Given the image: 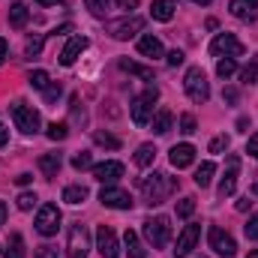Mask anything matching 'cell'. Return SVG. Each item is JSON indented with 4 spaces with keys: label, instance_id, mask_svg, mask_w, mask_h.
<instances>
[{
    "label": "cell",
    "instance_id": "cell-1",
    "mask_svg": "<svg viewBox=\"0 0 258 258\" xmlns=\"http://www.w3.org/2000/svg\"><path fill=\"white\" fill-rule=\"evenodd\" d=\"M138 189L144 195V201L153 207V204H162L168 195L177 189V180L168 177V174H162V171H153V174H147V177L138 180Z\"/></svg>",
    "mask_w": 258,
    "mask_h": 258
},
{
    "label": "cell",
    "instance_id": "cell-2",
    "mask_svg": "<svg viewBox=\"0 0 258 258\" xmlns=\"http://www.w3.org/2000/svg\"><path fill=\"white\" fill-rule=\"evenodd\" d=\"M9 111H12L15 129H21L24 135H36V132H39V126H42V117H39V111H36L33 105H27L24 99H15V102L9 105Z\"/></svg>",
    "mask_w": 258,
    "mask_h": 258
},
{
    "label": "cell",
    "instance_id": "cell-3",
    "mask_svg": "<svg viewBox=\"0 0 258 258\" xmlns=\"http://www.w3.org/2000/svg\"><path fill=\"white\" fill-rule=\"evenodd\" d=\"M156 99H159V90H156V87H147L141 96L132 99L129 114H132V123H135V126H147V123L153 120V102H156Z\"/></svg>",
    "mask_w": 258,
    "mask_h": 258
},
{
    "label": "cell",
    "instance_id": "cell-4",
    "mask_svg": "<svg viewBox=\"0 0 258 258\" xmlns=\"http://www.w3.org/2000/svg\"><path fill=\"white\" fill-rule=\"evenodd\" d=\"M144 237L153 249H165L171 240V219L168 216H153L144 222Z\"/></svg>",
    "mask_w": 258,
    "mask_h": 258
},
{
    "label": "cell",
    "instance_id": "cell-5",
    "mask_svg": "<svg viewBox=\"0 0 258 258\" xmlns=\"http://www.w3.org/2000/svg\"><path fill=\"white\" fill-rule=\"evenodd\" d=\"M183 87H186V96H189L192 102H198V105H204V102L210 99V81H207V75H204L201 66H192V69L186 72Z\"/></svg>",
    "mask_w": 258,
    "mask_h": 258
},
{
    "label": "cell",
    "instance_id": "cell-6",
    "mask_svg": "<svg viewBox=\"0 0 258 258\" xmlns=\"http://www.w3.org/2000/svg\"><path fill=\"white\" fill-rule=\"evenodd\" d=\"M144 30V18L141 15H126V18H120V21H108L105 24V33L111 36V39H117V42H126L132 39L135 33H141Z\"/></svg>",
    "mask_w": 258,
    "mask_h": 258
},
{
    "label": "cell",
    "instance_id": "cell-7",
    "mask_svg": "<svg viewBox=\"0 0 258 258\" xmlns=\"http://www.w3.org/2000/svg\"><path fill=\"white\" fill-rule=\"evenodd\" d=\"M90 252V234H87V225L75 222L69 228V240H66V255L69 258H87Z\"/></svg>",
    "mask_w": 258,
    "mask_h": 258
},
{
    "label": "cell",
    "instance_id": "cell-8",
    "mask_svg": "<svg viewBox=\"0 0 258 258\" xmlns=\"http://www.w3.org/2000/svg\"><path fill=\"white\" fill-rule=\"evenodd\" d=\"M207 243H210V249H213L216 255H222V258H231L237 252L234 237H231L228 231H222L219 225H210V228H207Z\"/></svg>",
    "mask_w": 258,
    "mask_h": 258
},
{
    "label": "cell",
    "instance_id": "cell-9",
    "mask_svg": "<svg viewBox=\"0 0 258 258\" xmlns=\"http://www.w3.org/2000/svg\"><path fill=\"white\" fill-rule=\"evenodd\" d=\"M246 48H243V42L234 36V33H219L213 42H210V54H216V57H240Z\"/></svg>",
    "mask_w": 258,
    "mask_h": 258
},
{
    "label": "cell",
    "instance_id": "cell-10",
    "mask_svg": "<svg viewBox=\"0 0 258 258\" xmlns=\"http://www.w3.org/2000/svg\"><path fill=\"white\" fill-rule=\"evenodd\" d=\"M57 228H60V210H57V204H42L39 213H36V231L42 237H51V234H57Z\"/></svg>",
    "mask_w": 258,
    "mask_h": 258
},
{
    "label": "cell",
    "instance_id": "cell-11",
    "mask_svg": "<svg viewBox=\"0 0 258 258\" xmlns=\"http://www.w3.org/2000/svg\"><path fill=\"white\" fill-rule=\"evenodd\" d=\"M96 249L102 258H117L120 255V243H117V234L111 225H99L96 228Z\"/></svg>",
    "mask_w": 258,
    "mask_h": 258
},
{
    "label": "cell",
    "instance_id": "cell-12",
    "mask_svg": "<svg viewBox=\"0 0 258 258\" xmlns=\"http://www.w3.org/2000/svg\"><path fill=\"white\" fill-rule=\"evenodd\" d=\"M99 201H102L105 207H111V210H129V207H132V195H129L126 189H120V186H102Z\"/></svg>",
    "mask_w": 258,
    "mask_h": 258
},
{
    "label": "cell",
    "instance_id": "cell-13",
    "mask_svg": "<svg viewBox=\"0 0 258 258\" xmlns=\"http://www.w3.org/2000/svg\"><path fill=\"white\" fill-rule=\"evenodd\" d=\"M93 177L102 183V186H111L114 180L123 177V162H114V159H105L99 165H93Z\"/></svg>",
    "mask_w": 258,
    "mask_h": 258
},
{
    "label": "cell",
    "instance_id": "cell-14",
    "mask_svg": "<svg viewBox=\"0 0 258 258\" xmlns=\"http://www.w3.org/2000/svg\"><path fill=\"white\" fill-rule=\"evenodd\" d=\"M198 237H201V225H186V228L177 234V243H174V255H177V258H186V255H189V252L195 249Z\"/></svg>",
    "mask_w": 258,
    "mask_h": 258
},
{
    "label": "cell",
    "instance_id": "cell-15",
    "mask_svg": "<svg viewBox=\"0 0 258 258\" xmlns=\"http://www.w3.org/2000/svg\"><path fill=\"white\" fill-rule=\"evenodd\" d=\"M237 171H240V156H228V171H225V177H222V183H219V198H231L234 189H237Z\"/></svg>",
    "mask_w": 258,
    "mask_h": 258
},
{
    "label": "cell",
    "instance_id": "cell-16",
    "mask_svg": "<svg viewBox=\"0 0 258 258\" xmlns=\"http://www.w3.org/2000/svg\"><path fill=\"white\" fill-rule=\"evenodd\" d=\"M87 45H90V39H87V36H72V39L66 42V48L60 51V63H63V66H72L78 57H81V51H84Z\"/></svg>",
    "mask_w": 258,
    "mask_h": 258
},
{
    "label": "cell",
    "instance_id": "cell-17",
    "mask_svg": "<svg viewBox=\"0 0 258 258\" xmlns=\"http://www.w3.org/2000/svg\"><path fill=\"white\" fill-rule=\"evenodd\" d=\"M168 159H171L174 168H189L195 162V147L192 144H174V147L168 150Z\"/></svg>",
    "mask_w": 258,
    "mask_h": 258
},
{
    "label": "cell",
    "instance_id": "cell-18",
    "mask_svg": "<svg viewBox=\"0 0 258 258\" xmlns=\"http://www.w3.org/2000/svg\"><path fill=\"white\" fill-rule=\"evenodd\" d=\"M231 15L240 21H255L258 18V0H231Z\"/></svg>",
    "mask_w": 258,
    "mask_h": 258
},
{
    "label": "cell",
    "instance_id": "cell-19",
    "mask_svg": "<svg viewBox=\"0 0 258 258\" xmlns=\"http://www.w3.org/2000/svg\"><path fill=\"white\" fill-rule=\"evenodd\" d=\"M138 54L156 60V57H165V48H162V42H159L156 36H141V39H138Z\"/></svg>",
    "mask_w": 258,
    "mask_h": 258
},
{
    "label": "cell",
    "instance_id": "cell-20",
    "mask_svg": "<svg viewBox=\"0 0 258 258\" xmlns=\"http://www.w3.org/2000/svg\"><path fill=\"white\" fill-rule=\"evenodd\" d=\"M60 165H63V159H60V153H42L39 156V171L51 180V177H57V171H60Z\"/></svg>",
    "mask_w": 258,
    "mask_h": 258
},
{
    "label": "cell",
    "instance_id": "cell-21",
    "mask_svg": "<svg viewBox=\"0 0 258 258\" xmlns=\"http://www.w3.org/2000/svg\"><path fill=\"white\" fill-rule=\"evenodd\" d=\"M27 18H30V12H27V6H24L21 0L9 6V27H15V30H21V27L27 24Z\"/></svg>",
    "mask_w": 258,
    "mask_h": 258
},
{
    "label": "cell",
    "instance_id": "cell-22",
    "mask_svg": "<svg viewBox=\"0 0 258 258\" xmlns=\"http://www.w3.org/2000/svg\"><path fill=\"white\" fill-rule=\"evenodd\" d=\"M171 126H174V114L168 108H159L153 114V132L156 135H165V132H171Z\"/></svg>",
    "mask_w": 258,
    "mask_h": 258
},
{
    "label": "cell",
    "instance_id": "cell-23",
    "mask_svg": "<svg viewBox=\"0 0 258 258\" xmlns=\"http://www.w3.org/2000/svg\"><path fill=\"white\" fill-rule=\"evenodd\" d=\"M123 246H126L129 258H147V249L141 246V240H138L135 231H126V234H123Z\"/></svg>",
    "mask_w": 258,
    "mask_h": 258
},
{
    "label": "cell",
    "instance_id": "cell-24",
    "mask_svg": "<svg viewBox=\"0 0 258 258\" xmlns=\"http://www.w3.org/2000/svg\"><path fill=\"white\" fill-rule=\"evenodd\" d=\"M150 15H153L156 21H171V18H174V3H171V0H156V3L150 6Z\"/></svg>",
    "mask_w": 258,
    "mask_h": 258
},
{
    "label": "cell",
    "instance_id": "cell-25",
    "mask_svg": "<svg viewBox=\"0 0 258 258\" xmlns=\"http://www.w3.org/2000/svg\"><path fill=\"white\" fill-rule=\"evenodd\" d=\"M153 159H156V147H153V144H141V147L135 150V165H138V168L153 165Z\"/></svg>",
    "mask_w": 258,
    "mask_h": 258
},
{
    "label": "cell",
    "instance_id": "cell-26",
    "mask_svg": "<svg viewBox=\"0 0 258 258\" xmlns=\"http://www.w3.org/2000/svg\"><path fill=\"white\" fill-rule=\"evenodd\" d=\"M87 186H81V183H72V186H66L63 189V201L66 204H81V201H87Z\"/></svg>",
    "mask_w": 258,
    "mask_h": 258
},
{
    "label": "cell",
    "instance_id": "cell-27",
    "mask_svg": "<svg viewBox=\"0 0 258 258\" xmlns=\"http://www.w3.org/2000/svg\"><path fill=\"white\" fill-rule=\"evenodd\" d=\"M213 174H216V165H213V162H201V165H198V171H195V183L204 189V186H210Z\"/></svg>",
    "mask_w": 258,
    "mask_h": 258
},
{
    "label": "cell",
    "instance_id": "cell-28",
    "mask_svg": "<svg viewBox=\"0 0 258 258\" xmlns=\"http://www.w3.org/2000/svg\"><path fill=\"white\" fill-rule=\"evenodd\" d=\"M120 69L129 72V75L144 78V81H153V69H150V66H138V63H132V60H120Z\"/></svg>",
    "mask_w": 258,
    "mask_h": 258
},
{
    "label": "cell",
    "instance_id": "cell-29",
    "mask_svg": "<svg viewBox=\"0 0 258 258\" xmlns=\"http://www.w3.org/2000/svg\"><path fill=\"white\" fill-rule=\"evenodd\" d=\"M27 84H30L33 90H45V87L51 84V78H48V72H45V69H33V72L27 75Z\"/></svg>",
    "mask_w": 258,
    "mask_h": 258
},
{
    "label": "cell",
    "instance_id": "cell-30",
    "mask_svg": "<svg viewBox=\"0 0 258 258\" xmlns=\"http://www.w3.org/2000/svg\"><path fill=\"white\" fill-rule=\"evenodd\" d=\"M6 258H24V237L21 234H12L9 237V246H6Z\"/></svg>",
    "mask_w": 258,
    "mask_h": 258
},
{
    "label": "cell",
    "instance_id": "cell-31",
    "mask_svg": "<svg viewBox=\"0 0 258 258\" xmlns=\"http://www.w3.org/2000/svg\"><path fill=\"white\" fill-rule=\"evenodd\" d=\"M234 72H237V60L234 57H219L216 60V75L219 78H231Z\"/></svg>",
    "mask_w": 258,
    "mask_h": 258
},
{
    "label": "cell",
    "instance_id": "cell-32",
    "mask_svg": "<svg viewBox=\"0 0 258 258\" xmlns=\"http://www.w3.org/2000/svg\"><path fill=\"white\" fill-rule=\"evenodd\" d=\"M93 141H96L99 147H111V150H117V147H120V138H117V135H111V132H93Z\"/></svg>",
    "mask_w": 258,
    "mask_h": 258
},
{
    "label": "cell",
    "instance_id": "cell-33",
    "mask_svg": "<svg viewBox=\"0 0 258 258\" xmlns=\"http://www.w3.org/2000/svg\"><path fill=\"white\" fill-rule=\"evenodd\" d=\"M72 168H75V171H84V168H93V156H90L87 150H78V153L72 156Z\"/></svg>",
    "mask_w": 258,
    "mask_h": 258
},
{
    "label": "cell",
    "instance_id": "cell-34",
    "mask_svg": "<svg viewBox=\"0 0 258 258\" xmlns=\"http://www.w3.org/2000/svg\"><path fill=\"white\" fill-rule=\"evenodd\" d=\"M192 213H195V198H189V195L180 198V201H177V216H180V219H189Z\"/></svg>",
    "mask_w": 258,
    "mask_h": 258
},
{
    "label": "cell",
    "instance_id": "cell-35",
    "mask_svg": "<svg viewBox=\"0 0 258 258\" xmlns=\"http://www.w3.org/2000/svg\"><path fill=\"white\" fill-rule=\"evenodd\" d=\"M42 42H45V36H33L27 45H24V57H39V51H42Z\"/></svg>",
    "mask_w": 258,
    "mask_h": 258
},
{
    "label": "cell",
    "instance_id": "cell-36",
    "mask_svg": "<svg viewBox=\"0 0 258 258\" xmlns=\"http://www.w3.org/2000/svg\"><path fill=\"white\" fill-rule=\"evenodd\" d=\"M108 3H111V0H84V6L90 9V15H96V18H102V15L108 12Z\"/></svg>",
    "mask_w": 258,
    "mask_h": 258
},
{
    "label": "cell",
    "instance_id": "cell-37",
    "mask_svg": "<svg viewBox=\"0 0 258 258\" xmlns=\"http://www.w3.org/2000/svg\"><path fill=\"white\" fill-rule=\"evenodd\" d=\"M66 135H69V123H57V120H54V123L48 126V138H51V141H63Z\"/></svg>",
    "mask_w": 258,
    "mask_h": 258
},
{
    "label": "cell",
    "instance_id": "cell-38",
    "mask_svg": "<svg viewBox=\"0 0 258 258\" xmlns=\"http://www.w3.org/2000/svg\"><path fill=\"white\" fill-rule=\"evenodd\" d=\"M60 93H63V87H60L57 81H51V84L42 90V96H45V102H48V105H54V102L60 99Z\"/></svg>",
    "mask_w": 258,
    "mask_h": 258
},
{
    "label": "cell",
    "instance_id": "cell-39",
    "mask_svg": "<svg viewBox=\"0 0 258 258\" xmlns=\"http://www.w3.org/2000/svg\"><path fill=\"white\" fill-rule=\"evenodd\" d=\"M15 204H18V210H33V204H36V195H33V192H21Z\"/></svg>",
    "mask_w": 258,
    "mask_h": 258
},
{
    "label": "cell",
    "instance_id": "cell-40",
    "mask_svg": "<svg viewBox=\"0 0 258 258\" xmlns=\"http://www.w3.org/2000/svg\"><path fill=\"white\" fill-rule=\"evenodd\" d=\"M195 129H198V123H195L192 114H180V132H183V135H192Z\"/></svg>",
    "mask_w": 258,
    "mask_h": 258
},
{
    "label": "cell",
    "instance_id": "cell-41",
    "mask_svg": "<svg viewBox=\"0 0 258 258\" xmlns=\"http://www.w3.org/2000/svg\"><path fill=\"white\" fill-rule=\"evenodd\" d=\"M240 78H243L246 84H255V81H258V60H255V63H249V66H246V69L240 72Z\"/></svg>",
    "mask_w": 258,
    "mask_h": 258
},
{
    "label": "cell",
    "instance_id": "cell-42",
    "mask_svg": "<svg viewBox=\"0 0 258 258\" xmlns=\"http://www.w3.org/2000/svg\"><path fill=\"white\" fill-rule=\"evenodd\" d=\"M222 150H228V135H216L210 141V153H222Z\"/></svg>",
    "mask_w": 258,
    "mask_h": 258
},
{
    "label": "cell",
    "instance_id": "cell-43",
    "mask_svg": "<svg viewBox=\"0 0 258 258\" xmlns=\"http://www.w3.org/2000/svg\"><path fill=\"white\" fill-rule=\"evenodd\" d=\"M243 231H246V237H249V240H258V216H249V222H246V228H243Z\"/></svg>",
    "mask_w": 258,
    "mask_h": 258
},
{
    "label": "cell",
    "instance_id": "cell-44",
    "mask_svg": "<svg viewBox=\"0 0 258 258\" xmlns=\"http://www.w3.org/2000/svg\"><path fill=\"white\" fill-rule=\"evenodd\" d=\"M33 258H57V249L54 246H36V252H33Z\"/></svg>",
    "mask_w": 258,
    "mask_h": 258
},
{
    "label": "cell",
    "instance_id": "cell-45",
    "mask_svg": "<svg viewBox=\"0 0 258 258\" xmlns=\"http://www.w3.org/2000/svg\"><path fill=\"white\" fill-rule=\"evenodd\" d=\"M246 153H249L252 159H258V132L255 135H249V141H246Z\"/></svg>",
    "mask_w": 258,
    "mask_h": 258
},
{
    "label": "cell",
    "instance_id": "cell-46",
    "mask_svg": "<svg viewBox=\"0 0 258 258\" xmlns=\"http://www.w3.org/2000/svg\"><path fill=\"white\" fill-rule=\"evenodd\" d=\"M237 96H240V93H237L234 87H225V90H222V99H225L228 105H234V102H237Z\"/></svg>",
    "mask_w": 258,
    "mask_h": 258
},
{
    "label": "cell",
    "instance_id": "cell-47",
    "mask_svg": "<svg viewBox=\"0 0 258 258\" xmlns=\"http://www.w3.org/2000/svg\"><path fill=\"white\" fill-rule=\"evenodd\" d=\"M168 57V66H180L183 63V51H171V54H165Z\"/></svg>",
    "mask_w": 258,
    "mask_h": 258
},
{
    "label": "cell",
    "instance_id": "cell-48",
    "mask_svg": "<svg viewBox=\"0 0 258 258\" xmlns=\"http://www.w3.org/2000/svg\"><path fill=\"white\" fill-rule=\"evenodd\" d=\"M114 3H117V9H126V12H132L138 6V0H114Z\"/></svg>",
    "mask_w": 258,
    "mask_h": 258
},
{
    "label": "cell",
    "instance_id": "cell-49",
    "mask_svg": "<svg viewBox=\"0 0 258 258\" xmlns=\"http://www.w3.org/2000/svg\"><path fill=\"white\" fill-rule=\"evenodd\" d=\"M6 57H9V42H6V39L0 36V63H3Z\"/></svg>",
    "mask_w": 258,
    "mask_h": 258
},
{
    "label": "cell",
    "instance_id": "cell-50",
    "mask_svg": "<svg viewBox=\"0 0 258 258\" xmlns=\"http://www.w3.org/2000/svg\"><path fill=\"white\" fill-rule=\"evenodd\" d=\"M30 180H33V177H30V174H18V177H15V183H18V186H27V183H30Z\"/></svg>",
    "mask_w": 258,
    "mask_h": 258
},
{
    "label": "cell",
    "instance_id": "cell-51",
    "mask_svg": "<svg viewBox=\"0 0 258 258\" xmlns=\"http://www.w3.org/2000/svg\"><path fill=\"white\" fill-rule=\"evenodd\" d=\"M249 207H252V201H249V195H246V198H240V201H237V210H249Z\"/></svg>",
    "mask_w": 258,
    "mask_h": 258
},
{
    "label": "cell",
    "instance_id": "cell-52",
    "mask_svg": "<svg viewBox=\"0 0 258 258\" xmlns=\"http://www.w3.org/2000/svg\"><path fill=\"white\" fill-rule=\"evenodd\" d=\"M6 141H9V129H6V126H3V123H0V147H3Z\"/></svg>",
    "mask_w": 258,
    "mask_h": 258
},
{
    "label": "cell",
    "instance_id": "cell-53",
    "mask_svg": "<svg viewBox=\"0 0 258 258\" xmlns=\"http://www.w3.org/2000/svg\"><path fill=\"white\" fill-rule=\"evenodd\" d=\"M36 3H39V6H60L63 0H36Z\"/></svg>",
    "mask_w": 258,
    "mask_h": 258
},
{
    "label": "cell",
    "instance_id": "cell-54",
    "mask_svg": "<svg viewBox=\"0 0 258 258\" xmlns=\"http://www.w3.org/2000/svg\"><path fill=\"white\" fill-rule=\"evenodd\" d=\"M3 222H6V204L0 201V225H3Z\"/></svg>",
    "mask_w": 258,
    "mask_h": 258
},
{
    "label": "cell",
    "instance_id": "cell-55",
    "mask_svg": "<svg viewBox=\"0 0 258 258\" xmlns=\"http://www.w3.org/2000/svg\"><path fill=\"white\" fill-rule=\"evenodd\" d=\"M192 3H198V6H210L213 0H192Z\"/></svg>",
    "mask_w": 258,
    "mask_h": 258
},
{
    "label": "cell",
    "instance_id": "cell-56",
    "mask_svg": "<svg viewBox=\"0 0 258 258\" xmlns=\"http://www.w3.org/2000/svg\"><path fill=\"white\" fill-rule=\"evenodd\" d=\"M246 258H258V249H252V252H249V255H246Z\"/></svg>",
    "mask_w": 258,
    "mask_h": 258
},
{
    "label": "cell",
    "instance_id": "cell-57",
    "mask_svg": "<svg viewBox=\"0 0 258 258\" xmlns=\"http://www.w3.org/2000/svg\"><path fill=\"white\" fill-rule=\"evenodd\" d=\"M252 192H255V195H258V183H255V186H252Z\"/></svg>",
    "mask_w": 258,
    "mask_h": 258
},
{
    "label": "cell",
    "instance_id": "cell-58",
    "mask_svg": "<svg viewBox=\"0 0 258 258\" xmlns=\"http://www.w3.org/2000/svg\"><path fill=\"white\" fill-rule=\"evenodd\" d=\"M198 258H204V255H198Z\"/></svg>",
    "mask_w": 258,
    "mask_h": 258
}]
</instances>
